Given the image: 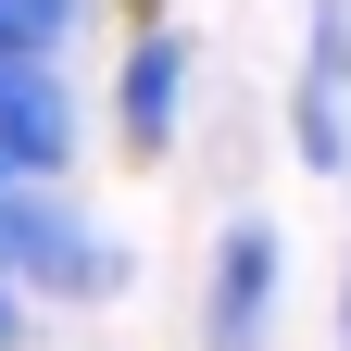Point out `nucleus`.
<instances>
[{
	"label": "nucleus",
	"mask_w": 351,
	"mask_h": 351,
	"mask_svg": "<svg viewBox=\"0 0 351 351\" xmlns=\"http://www.w3.org/2000/svg\"><path fill=\"white\" fill-rule=\"evenodd\" d=\"M0 289L113 301V289H125V251L75 213V189H0Z\"/></svg>",
	"instance_id": "f257e3e1"
},
{
	"label": "nucleus",
	"mask_w": 351,
	"mask_h": 351,
	"mask_svg": "<svg viewBox=\"0 0 351 351\" xmlns=\"http://www.w3.org/2000/svg\"><path fill=\"white\" fill-rule=\"evenodd\" d=\"M276 326V226L239 213L226 239H213V289H201V351H263Z\"/></svg>",
	"instance_id": "f03ea898"
},
{
	"label": "nucleus",
	"mask_w": 351,
	"mask_h": 351,
	"mask_svg": "<svg viewBox=\"0 0 351 351\" xmlns=\"http://www.w3.org/2000/svg\"><path fill=\"white\" fill-rule=\"evenodd\" d=\"M176 113H189V38H125V75H113V138L138 151V163H163L176 151Z\"/></svg>",
	"instance_id": "7ed1b4c3"
},
{
	"label": "nucleus",
	"mask_w": 351,
	"mask_h": 351,
	"mask_svg": "<svg viewBox=\"0 0 351 351\" xmlns=\"http://www.w3.org/2000/svg\"><path fill=\"white\" fill-rule=\"evenodd\" d=\"M13 339H25V301H13V289H0V351H13Z\"/></svg>",
	"instance_id": "20e7f679"
}]
</instances>
